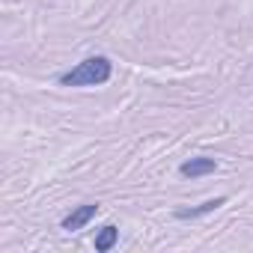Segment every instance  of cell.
<instances>
[{
    "mask_svg": "<svg viewBox=\"0 0 253 253\" xmlns=\"http://www.w3.org/2000/svg\"><path fill=\"white\" fill-rule=\"evenodd\" d=\"M107 81H110V60L107 57H89L60 78L63 86H101Z\"/></svg>",
    "mask_w": 253,
    "mask_h": 253,
    "instance_id": "cell-1",
    "label": "cell"
},
{
    "mask_svg": "<svg viewBox=\"0 0 253 253\" xmlns=\"http://www.w3.org/2000/svg\"><path fill=\"white\" fill-rule=\"evenodd\" d=\"M95 214H98V206H95V203L78 206L72 214H66V217H63V229H66V232H78V229H84Z\"/></svg>",
    "mask_w": 253,
    "mask_h": 253,
    "instance_id": "cell-2",
    "label": "cell"
},
{
    "mask_svg": "<svg viewBox=\"0 0 253 253\" xmlns=\"http://www.w3.org/2000/svg\"><path fill=\"white\" fill-rule=\"evenodd\" d=\"M214 170H217V161H214V158H191V161H185V164L179 167V173L188 176V179L209 176V173H214Z\"/></svg>",
    "mask_w": 253,
    "mask_h": 253,
    "instance_id": "cell-3",
    "label": "cell"
},
{
    "mask_svg": "<svg viewBox=\"0 0 253 253\" xmlns=\"http://www.w3.org/2000/svg\"><path fill=\"white\" fill-rule=\"evenodd\" d=\"M223 203H226L223 197H217V200H206V203H200L197 209H182V211H176V217H182V220H188V217H200V214H209V211L220 209Z\"/></svg>",
    "mask_w": 253,
    "mask_h": 253,
    "instance_id": "cell-4",
    "label": "cell"
},
{
    "mask_svg": "<svg viewBox=\"0 0 253 253\" xmlns=\"http://www.w3.org/2000/svg\"><path fill=\"white\" fill-rule=\"evenodd\" d=\"M116 241H119V229L107 223V226H101V232L95 235V250H98V253H107Z\"/></svg>",
    "mask_w": 253,
    "mask_h": 253,
    "instance_id": "cell-5",
    "label": "cell"
}]
</instances>
